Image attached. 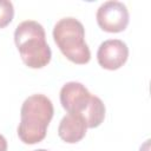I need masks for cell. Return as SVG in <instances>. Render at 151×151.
<instances>
[{"instance_id":"6da1fadb","label":"cell","mask_w":151,"mask_h":151,"mask_svg":"<svg viewBox=\"0 0 151 151\" xmlns=\"http://www.w3.org/2000/svg\"><path fill=\"white\" fill-rule=\"evenodd\" d=\"M54 110L50 98L44 94H32L25 99L20 110L18 136L25 144H37L46 137L47 126Z\"/></svg>"},{"instance_id":"7a4b0ae2","label":"cell","mask_w":151,"mask_h":151,"mask_svg":"<svg viewBox=\"0 0 151 151\" xmlns=\"http://www.w3.org/2000/svg\"><path fill=\"white\" fill-rule=\"evenodd\" d=\"M14 42L24 64L31 68L46 66L52 57L42 25L34 20L20 22L14 31Z\"/></svg>"},{"instance_id":"3957f363","label":"cell","mask_w":151,"mask_h":151,"mask_svg":"<svg viewBox=\"0 0 151 151\" xmlns=\"http://www.w3.org/2000/svg\"><path fill=\"white\" fill-rule=\"evenodd\" d=\"M60 103L67 113L81 116L87 127L99 126L105 118L104 103L99 97L91 94L81 83H66L60 90Z\"/></svg>"},{"instance_id":"277c9868","label":"cell","mask_w":151,"mask_h":151,"mask_svg":"<svg viewBox=\"0 0 151 151\" xmlns=\"http://www.w3.org/2000/svg\"><path fill=\"white\" fill-rule=\"evenodd\" d=\"M53 39L61 53L72 63L83 65L90 61L91 52L85 42V29L78 19H60L53 27Z\"/></svg>"},{"instance_id":"5b68a950","label":"cell","mask_w":151,"mask_h":151,"mask_svg":"<svg viewBox=\"0 0 151 151\" xmlns=\"http://www.w3.org/2000/svg\"><path fill=\"white\" fill-rule=\"evenodd\" d=\"M97 22L103 31L116 33L122 32L129 24L127 7L117 0H109L103 2L96 14Z\"/></svg>"},{"instance_id":"8992f818","label":"cell","mask_w":151,"mask_h":151,"mask_svg":"<svg viewBox=\"0 0 151 151\" xmlns=\"http://www.w3.org/2000/svg\"><path fill=\"white\" fill-rule=\"evenodd\" d=\"M129 57V47L120 39H109L100 44L97 51V60L103 68L118 70Z\"/></svg>"},{"instance_id":"52a82bcc","label":"cell","mask_w":151,"mask_h":151,"mask_svg":"<svg viewBox=\"0 0 151 151\" xmlns=\"http://www.w3.org/2000/svg\"><path fill=\"white\" fill-rule=\"evenodd\" d=\"M86 130L87 125L81 116L76 113H67L59 123L58 134L64 142L74 144L85 137Z\"/></svg>"},{"instance_id":"ba28073f","label":"cell","mask_w":151,"mask_h":151,"mask_svg":"<svg viewBox=\"0 0 151 151\" xmlns=\"http://www.w3.org/2000/svg\"><path fill=\"white\" fill-rule=\"evenodd\" d=\"M14 17V7L9 0H0V28L7 26Z\"/></svg>"},{"instance_id":"9c48e42d","label":"cell","mask_w":151,"mask_h":151,"mask_svg":"<svg viewBox=\"0 0 151 151\" xmlns=\"http://www.w3.org/2000/svg\"><path fill=\"white\" fill-rule=\"evenodd\" d=\"M0 151H7V140L0 133Z\"/></svg>"},{"instance_id":"30bf717a","label":"cell","mask_w":151,"mask_h":151,"mask_svg":"<svg viewBox=\"0 0 151 151\" xmlns=\"http://www.w3.org/2000/svg\"><path fill=\"white\" fill-rule=\"evenodd\" d=\"M33 151H47V150H45V149H38V150H33Z\"/></svg>"}]
</instances>
